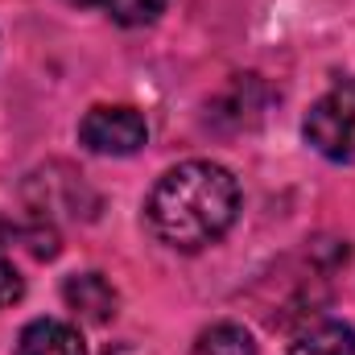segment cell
Here are the masks:
<instances>
[{
    "label": "cell",
    "mask_w": 355,
    "mask_h": 355,
    "mask_svg": "<svg viewBox=\"0 0 355 355\" xmlns=\"http://www.w3.org/2000/svg\"><path fill=\"white\" fill-rule=\"evenodd\" d=\"M240 211V186L215 162H182L157 178L145 219L149 232L178 252H198L215 244Z\"/></svg>",
    "instance_id": "6da1fadb"
},
{
    "label": "cell",
    "mask_w": 355,
    "mask_h": 355,
    "mask_svg": "<svg viewBox=\"0 0 355 355\" xmlns=\"http://www.w3.org/2000/svg\"><path fill=\"white\" fill-rule=\"evenodd\" d=\"M302 132L322 157L352 166L355 162V79H343L322 99H314V107L306 112Z\"/></svg>",
    "instance_id": "7a4b0ae2"
},
{
    "label": "cell",
    "mask_w": 355,
    "mask_h": 355,
    "mask_svg": "<svg viewBox=\"0 0 355 355\" xmlns=\"http://www.w3.org/2000/svg\"><path fill=\"white\" fill-rule=\"evenodd\" d=\"M79 141L91 153L103 157H128L149 141V124L137 107L128 103H95L87 116L79 120Z\"/></svg>",
    "instance_id": "3957f363"
},
{
    "label": "cell",
    "mask_w": 355,
    "mask_h": 355,
    "mask_svg": "<svg viewBox=\"0 0 355 355\" xmlns=\"http://www.w3.org/2000/svg\"><path fill=\"white\" fill-rule=\"evenodd\" d=\"M62 302H67L79 318H87V322H112V318H116V306H120L112 281L99 277V272H75V277H67Z\"/></svg>",
    "instance_id": "277c9868"
},
{
    "label": "cell",
    "mask_w": 355,
    "mask_h": 355,
    "mask_svg": "<svg viewBox=\"0 0 355 355\" xmlns=\"http://www.w3.org/2000/svg\"><path fill=\"white\" fill-rule=\"evenodd\" d=\"M17 355H87L79 331L58 318H33L17 335Z\"/></svg>",
    "instance_id": "5b68a950"
},
{
    "label": "cell",
    "mask_w": 355,
    "mask_h": 355,
    "mask_svg": "<svg viewBox=\"0 0 355 355\" xmlns=\"http://www.w3.org/2000/svg\"><path fill=\"white\" fill-rule=\"evenodd\" d=\"M289 355H355V331L347 322H318L289 347Z\"/></svg>",
    "instance_id": "8992f818"
},
{
    "label": "cell",
    "mask_w": 355,
    "mask_h": 355,
    "mask_svg": "<svg viewBox=\"0 0 355 355\" xmlns=\"http://www.w3.org/2000/svg\"><path fill=\"white\" fill-rule=\"evenodd\" d=\"M194 355H257V343L240 322H215L194 339Z\"/></svg>",
    "instance_id": "52a82bcc"
},
{
    "label": "cell",
    "mask_w": 355,
    "mask_h": 355,
    "mask_svg": "<svg viewBox=\"0 0 355 355\" xmlns=\"http://www.w3.org/2000/svg\"><path fill=\"white\" fill-rule=\"evenodd\" d=\"M99 4H103L107 17L120 21V25H149V21L166 8V0H99Z\"/></svg>",
    "instance_id": "ba28073f"
},
{
    "label": "cell",
    "mask_w": 355,
    "mask_h": 355,
    "mask_svg": "<svg viewBox=\"0 0 355 355\" xmlns=\"http://www.w3.org/2000/svg\"><path fill=\"white\" fill-rule=\"evenodd\" d=\"M21 293H25L21 272H17V268H12V261L0 252V310H4V306H12V302H21Z\"/></svg>",
    "instance_id": "9c48e42d"
},
{
    "label": "cell",
    "mask_w": 355,
    "mask_h": 355,
    "mask_svg": "<svg viewBox=\"0 0 355 355\" xmlns=\"http://www.w3.org/2000/svg\"><path fill=\"white\" fill-rule=\"evenodd\" d=\"M67 4H99V0H67Z\"/></svg>",
    "instance_id": "30bf717a"
}]
</instances>
